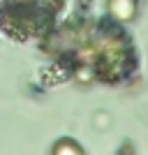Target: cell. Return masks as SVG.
Listing matches in <instances>:
<instances>
[{
    "mask_svg": "<svg viewBox=\"0 0 148 155\" xmlns=\"http://www.w3.org/2000/svg\"><path fill=\"white\" fill-rule=\"evenodd\" d=\"M65 0H2L0 30L16 42L46 37L53 30Z\"/></svg>",
    "mask_w": 148,
    "mask_h": 155,
    "instance_id": "cell-1",
    "label": "cell"
},
{
    "mask_svg": "<svg viewBox=\"0 0 148 155\" xmlns=\"http://www.w3.org/2000/svg\"><path fill=\"white\" fill-rule=\"evenodd\" d=\"M136 7H139V0H107V14L111 21H118V23H127L134 19Z\"/></svg>",
    "mask_w": 148,
    "mask_h": 155,
    "instance_id": "cell-2",
    "label": "cell"
},
{
    "mask_svg": "<svg viewBox=\"0 0 148 155\" xmlns=\"http://www.w3.org/2000/svg\"><path fill=\"white\" fill-rule=\"evenodd\" d=\"M51 155H86V153H84V148H81L79 141H74L70 137H63V139H58V141L53 143Z\"/></svg>",
    "mask_w": 148,
    "mask_h": 155,
    "instance_id": "cell-3",
    "label": "cell"
},
{
    "mask_svg": "<svg viewBox=\"0 0 148 155\" xmlns=\"http://www.w3.org/2000/svg\"><path fill=\"white\" fill-rule=\"evenodd\" d=\"M0 5H2V0H0Z\"/></svg>",
    "mask_w": 148,
    "mask_h": 155,
    "instance_id": "cell-4",
    "label": "cell"
}]
</instances>
